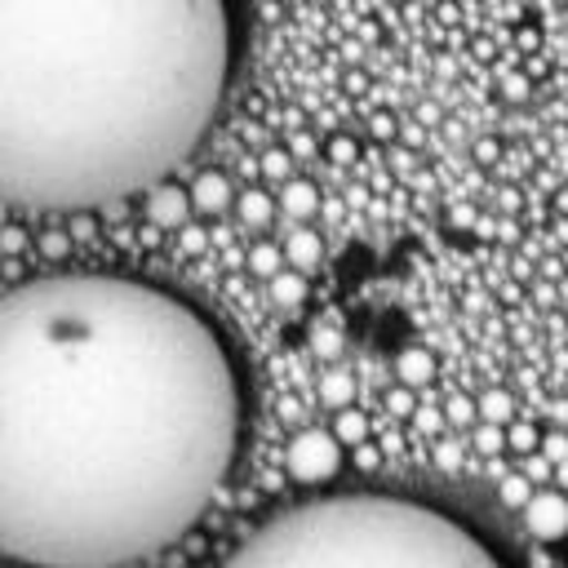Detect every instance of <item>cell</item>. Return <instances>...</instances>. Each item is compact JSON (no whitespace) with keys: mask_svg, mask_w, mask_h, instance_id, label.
<instances>
[{"mask_svg":"<svg viewBox=\"0 0 568 568\" xmlns=\"http://www.w3.org/2000/svg\"><path fill=\"white\" fill-rule=\"evenodd\" d=\"M501 444H506V435H501V422H475V448H479L484 457H493Z\"/></svg>","mask_w":568,"mask_h":568,"instance_id":"15","label":"cell"},{"mask_svg":"<svg viewBox=\"0 0 568 568\" xmlns=\"http://www.w3.org/2000/svg\"><path fill=\"white\" fill-rule=\"evenodd\" d=\"M284 466L297 484H324L342 470V439L333 430H320V426L297 430L284 448Z\"/></svg>","mask_w":568,"mask_h":568,"instance_id":"4","label":"cell"},{"mask_svg":"<svg viewBox=\"0 0 568 568\" xmlns=\"http://www.w3.org/2000/svg\"><path fill=\"white\" fill-rule=\"evenodd\" d=\"M524 524H528V532L532 537H541V541H559L564 532H568V497L564 493H532L528 501H524Z\"/></svg>","mask_w":568,"mask_h":568,"instance_id":"5","label":"cell"},{"mask_svg":"<svg viewBox=\"0 0 568 568\" xmlns=\"http://www.w3.org/2000/svg\"><path fill=\"white\" fill-rule=\"evenodd\" d=\"M240 417L235 364L182 297L93 271L0 293V555L124 568L173 546Z\"/></svg>","mask_w":568,"mask_h":568,"instance_id":"1","label":"cell"},{"mask_svg":"<svg viewBox=\"0 0 568 568\" xmlns=\"http://www.w3.org/2000/svg\"><path fill=\"white\" fill-rule=\"evenodd\" d=\"M235 213H240V222L244 226H253V231H262L266 222H271V213H275V200L266 195V191H244V195H235Z\"/></svg>","mask_w":568,"mask_h":568,"instance_id":"11","label":"cell"},{"mask_svg":"<svg viewBox=\"0 0 568 568\" xmlns=\"http://www.w3.org/2000/svg\"><path fill=\"white\" fill-rule=\"evenodd\" d=\"M186 213H191V191H182L178 182H155V186H146V217L155 222V226H182L186 222Z\"/></svg>","mask_w":568,"mask_h":568,"instance_id":"6","label":"cell"},{"mask_svg":"<svg viewBox=\"0 0 568 568\" xmlns=\"http://www.w3.org/2000/svg\"><path fill=\"white\" fill-rule=\"evenodd\" d=\"M390 408H395V413H408V408H413V395H408V386L390 395Z\"/></svg>","mask_w":568,"mask_h":568,"instance_id":"25","label":"cell"},{"mask_svg":"<svg viewBox=\"0 0 568 568\" xmlns=\"http://www.w3.org/2000/svg\"><path fill=\"white\" fill-rule=\"evenodd\" d=\"M27 248V231L22 226H0V253H22Z\"/></svg>","mask_w":568,"mask_h":568,"instance_id":"20","label":"cell"},{"mask_svg":"<svg viewBox=\"0 0 568 568\" xmlns=\"http://www.w3.org/2000/svg\"><path fill=\"white\" fill-rule=\"evenodd\" d=\"M280 209H284L288 217H311V213L320 209V191H315L311 182H302V178H284Z\"/></svg>","mask_w":568,"mask_h":568,"instance_id":"9","label":"cell"},{"mask_svg":"<svg viewBox=\"0 0 568 568\" xmlns=\"http://www.w3.org/2000/svg\"><path fill=\"white\" fill-rule=\"evenodd\" d=\"M510 444L528 453V448H537V430H528V426H515V430H510Z\"/></svg>","mask_w":568,"mask_h":568,"instance_id":"22","label":"cell"},{"mask_svg":"<svg viewBox=\"0 0 568 568\" xmlns=\"http://www.w3.org/2000/svg\"><path fill=\"white\" fill-rule=\"evenodd\" d=\"M320 257H324V244H320V235H315V231H293V235L284 240V262H288V266H297L302 275H306V271H315V266H320Z\"/></svg>","mask_w":568,"mask_h":568,"instance_id":"8","label":"cell"},{"mask_svg":"<svg viewBox=\"0 0 568 568\" xmlns=\"http://www.w3.org/2000/svg\"><path fill=\"white\" fill-rule=\"evenodd\" d=\"M470 413H475L470 399H453V404H448V417H453V422H470Z\"/></svg>","mask_w":568,"mask_h":568,"instance_id":"24","label":"cell"},{"mask_svg":"<svg viewBox=\"0 0 568 568\" xmlns=\"http://www.w3.org/2000/svg\"><path fill=\"white\" fill-rule=\"evenodd\" d=\"M222 568H501L457 519L382 493H337L280 510Z\"/></svg>","mask_w":568,"mask_h":568,"instance_id":"3","label":"cell"},{"mask_svg":"<svg viewBox=\"0 0 568 568\" xmlns=\"http://www.w3.org/2000/svg\"><path fill=\"white\" fill-rule=\"evenodd\" d=\"M439 462H444V466H457V448H453V444H444V448H439Z\"/></svg>","mask_w":568,"mask_h":568,"instance_id":"26","label":"cell"},{"mask_svg":"<svg viewBox=\"0 0 568 568\" xmlns=\"http://www.w3.org/2000/svg\"><path fill=\"white\" fill-rule=\"evenodd\" d=\"M226 71V0H0V200L89 213L155 186Z\"/></svg>","mask_w":568,"mask_h":568,"instance_id":"2","label":"cell"},{"mask_svg":"<svg viewBox=\"0 0 568 568\" xmlns=\"http://www.w3.org/2000/svg\"><path fill=\"white\" fill-rule=\"evenodd\" d=\"M311 346H315L320 355H333V351L342 346V337H337L333 324H315V328H311Z\"/></svg>","mask_w":568,"mask_h":568,"instance_id":"17","label":"cell"},{"mask_svg":"<svg viewBox=\"0 0 568 568\" xmlns=\"http://www.w3.org/2000/svg\"><path fill=\"white\" fill-rule=\"evenodd\" d=\"M40 244H44V253H53V257H58V253H67V235H62V231H49Z\"/></svg>","mask_w":568,"mask_h":568,"instance_id":"23","label":"cell"},{"mask_svg":"<svg viewBox=\"0 0 568 568\" xmlns=\"http://www.w3.org/2000/svg\"><path fill=\"white\" fill-rule=\"evenodd\" d=\"M333 435H337L342 444H355V448H359V444L368 439V422H364V413L342 408V413H337V430H333Z\"/></svg>","mask_w":568,"mask_h":568,"instance_id":"14","label":"cell"},{"mask_svg":"<svg viewBox=\"0 0 568 568\" xmlns=\"http://www.w3.org/2000/svg\"><path fill=\"white\" fill-rule=\"evenodd\" d=\"M13 568H31V564H13Z\"/></svg>","mask_w":568,"mask_h":568,"instance_id":"28","label":"cell"},{"mask_svg":"<svg viewBox=\"0 0 568 568\" xmlns=\"http://www.w3.org/2000/svg\"><path fill=\"white\" fill-rule=\"evenodd\" d=\"M501 497H506L510 506H524V501L532 497V484H528V475H510V479L501 484Z\"/></svg>","mask_w":568,"mask_h":568,"instance_id":"18","label":"cell"},{"mask_svg":"<svg viewBox=\"0 0 568 568\" xmlns=\"http://www.w3.org/2000/svg\"><path fill=\"white\" fill-rule=\"evenodd\" d=\"M266 288H271V302L275 306H302L306 302V280H302V271L293 266V271H275L271 280H266Z\"/></svg>","mask_w":568,"mask_h":568,"instance_id":"10","label":"cell"},{"mask_svg":"<svg viewBox=\"0 0 568 568\" xmlns=\"http://www.w3.org/2000/svg\"><path fill=\"white\" fill-rule=\"evenodd\" d=\"M248 271H257L262 280H271L275 271H284V248H275V244H257V248H248Z\"/></svg>","mask_w":568,"mask_h":568,"instance_id":"13","label":"cell"},{"mask_svg":"<svg viewBox=\"0 0 568 568\" xmlns=\"http://www.w3.org/2000/svg\"><path fill=\"white\" fill-rule=\"evenodd\" d=\"M395 373H399L404 386H426V382L435 377V359H430L422 346H408V351L395 359Z\"/></svg>","mask_w":568,"mask_h":568,"instance_id":"12","label":"cell"},{"mask_svg":"<svg viewBox=\"0 0 568 568\" xmlns=\"http://www.w3.org/2000/svg\"><path fill=\"white\" fill-rule=\"evenodd\" d=\"M4 213H9V200H0V226H4Z\"/></svg>","mask_w":568,"mask_h":568,"instance_id":"27","label":"cell"},{"mask_svg":"<svg viewBox=\"0 0 568 568\" xmlns=\"http://www.w3.org/2000/svg\"><path fill=\"white\" fill-rule=\"evenodd\" d=\"M484 413H488V417H497V422H501V417H506V413H510V399H506V395H501V390H493V395H484Z\"/></svg>","mask_w":568,"mask_h":568,"instance_id":"21","label":"cell"},{"mask_svg":"<svg viewBox=\"0 0 568 568\" xmlns=\"http://www.w3.org/2000/svg\"><path fill=\"white\" fill-rule=\"evenodd\" d=\"M235 204V191H231V182L222 178V173H200L195 182H191V209L195 213H226Z\"/></svg>","mask_w":568,"mask_h":568,"instance_id":"7","label":"cell"},{"mask_svg":"<svg viewBox=\"0 0 568 568\" xmlns=\"http://www.w3.org/2000/svg\"><path fill=\"white\" fill-rule=\"evenodd\" d=\"M262 173H266L271 182H284V178H288V151H266Z\"/></svg>","mask_w":568,"mask_h":568,"instance_id":"19","label":"cell"},{"mask_svg":"<svg viewBox=\"0 0 568 568\" xmlns=\"http://www.w3.org/2000/svg\"><path fill=\"white\" fill-rule=\"evenodd\" d=\"M320 395H324V404H337V408H346V399H351V377H342V373L324 377Z\"/></svg>","mask_w":568,"mask_h":568,"instance_id":"16","label":"cell"}]
</instances>
